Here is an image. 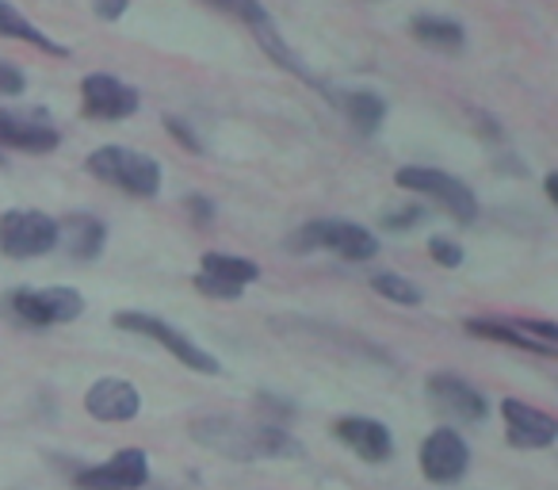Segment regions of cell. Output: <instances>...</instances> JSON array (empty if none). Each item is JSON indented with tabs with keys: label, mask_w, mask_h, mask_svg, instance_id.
I'll use <instances>...</instances> for the list:
<instances>
[{
	"label": "cell",
	"mask_w": 558,
	"mask_h": 490,
	"mask_svg": "<svg viewBox=\"0 0 558 490\" xmlns=\"http://www.w3.org/2000/svg\"><path fill=\"white\" fill-rule=\"evenodd\" d=\"M149 479V459L142 449H123L100 467L77 475V490H138Z\"/></svg>",
	"instance_id": "ba28073f"
},
{
	"label": "cell",
	"mask_w": 558,
	"mask_h": 490,
	"mask_svg": "<svg viewBox=\"0 0 558 490\" xmlns=\"http://www.w3.org/2000/svg\"><path fill=\"white\" fill-rule=\"evenodd\" d=\"M291 250H333L344 261H372L379 253V241L372 230L356 223H333V218H322V223L303 226L299 234H291Z\"/></svg>",
	"instance_id": "3957f363"
},
{
	"label": "cell",
	"mask_w": 558,
	"mask_h": 490,
	"mask_svg": "<svg viewBox=\"0 0 558 490\" xmlns=\"http://www.w3.org/2000/svg\"><path fill=\"white\" fill-rule=\"evenodd\" d=\"M169 131H172V134H177V139H180V142H184V146H187V150H195V154H203V142H199V139H195V134H192V131H187V127H184V123H180V119H169Z\"/></svg>",
	"instance_id": "f1b7e54d"
},
{
	"label": "cell",
	"mask_w": 558,
	"mask_h": 490,
	"mask_svg": "<svg viewBox=\"0 0 558 490\" xmlns=\"http://www.w3.org/2000/svg\"><path fill=\"white\" fill-rule=\"evenodd\" d=\"M126 4H131V0H96L93 4V12L100 20H119L126 12Z\"/></svg>",
	"instance_id": "83f0119b"
},
{
	"label": "cell",
	"mask_w": 558,
	"mask_h": 490,
	"mask_svg": "<svg viewBox=\"0 0 558 490\" xmlns=\"http://www.w3.org/2000/svg\"><path fill=\"white\" fill-rule=\"evenodd\" d=\"M466 334H474V337H486V342H505V345H517V349H527V352H550V345L532 342V337H524V334H520V330L505 326V322L471 319V322H466Z\"/></svg>",
	"instance_id": "ffe728a7"
},
{
	"label": "cell",
	"mask_w": 558,
	"mask_h": 490,
	"mask_svg": "<svg viewBox=\"0 0 558 490\" xmlns=\"http://www.w3.org/2000/svg\"><path fill=\"white\" fill-rule=\"evenodd\" d=\"M12 314L32 326H58L85 314V296L73 288H43V291H16L9 299Z\"/></svg>",
	"instance_id": "52a82bcc"
},
{
	"label": "cell",
	"mask_w": 558,
	"mask_h": 490,
	"mask_svg": "<svg viewBox=\"0 0 558 490\" xmlns=\"http://www.w3.org/2000/svg\"><path fill=\"white\" fill-rule=\"evenodd\" d=\"M344 111H349V119L360 131H379L383 116H387V104L375 93H349L344 96Z\"/></svg>",
	"instance_id": "44dd1931"
},
{
	"label": "cell",
	"mask_w": 558,
	"mask_h": 490,
	"mask_svg": "<svg viewBox=\"0 0 558 490\" xmlns=\"http://www.w3.org/2000/svg\"><path fill=\"white\" fill-rule=\"evenodd\" d=\"M466 444L456 429H436L425 444H421V471L433 482H459L466 471Z\"/></svg>",
	"instance_id": "30bf717a"
},
{
	"label": "cell",
	"mask_w": 558,
	"mask_h": 490,
	"mask_svg": "<svg viewBox=\"0 0 558 490\" xmlns=\"http://www.w3.org/2000/svg\"><path fill=\"white\" fill-rule=\"evenodd\" d=\"M547 195L550 200H558V177H547Z\"/></svg>",
	"instance_id": "1f68e13d"
},
{
	"label": "cell",
	"mask_w": 558,
	"mask_h": 490,
	"mask_svg": "<svg viewBox=\"0 0 558 490\" xmlns=\"http://www.w3.org/2000/svg\"><path fill=\"white\" fill-rule=\"evenodd\" d=\"M520 330H527V334L543 337V345H550L558 337V330L550 326V322H532V319H527V322H520Z\"/></svg>",
	"instance_id": "f546056e"
},
{
	"label": "cell",
	"mask_w": 558,
	"mask_h": 490,
	"mask_svg": "<svg viewBox=\"0 0 558 490\" xmlns=\"http://www.w3.org/2000/svg\"><path fill=\"white\" fill-rule=\"evenodd\" d=\"M85 410L96 421H131L142 410V395L138 387H131L126 380H100L88 387L85 395Z\"/></svg>",
	"instance_id": "4fadbf2b"
},
{
	"label": "cell",
	"mask_w": 558,
	"mask_h": 490,
	"mask_svg": "<svg viewBox=\"0 0 558 490\" xmlns=\"http://www.w3.org/2000/svg\"><path fill=\"white\" fill-rule=\"evenodd\" d=\"M81 100H85V116L93 119H126L138 111V93L111 73H88L81 85Z\"/></svg>",
	"instance_id": "9c48e42d"
},
{
	"label": "cell",
	"mask_w": 558,
	"mask_h": 490,
	"mask_svg": "<svg viewBox=\"0 0 558 490\" xmlns=\"http://www.w3.org/2000/svg\"><path fill=\"white\" fill-rule=\"evenodd\" d=\"M104 238H108L104 223L96 215H85V211H77V215H65L62 223H58V241H62L65 250H70V258H77V261L100 258Z\"/></svg>",
	"instance_id": "2e32d148"
},
{
	"label": "cell",
	"mask_w": 558,
	"mask_h": 490,
	"mask_svg": "<svg viewBox=\"0 0 558 490\" xmlns=\"http://www.w3.org/2000/svg\"><path fill=\"white\" fill-rule=\"evenodd\" d=\"M24 93V73L16 65L0 62V96H20Z\"/></svg>",
	"instance_id": "484cf974"
},
{
	"label": "cell",
	"mask_w": 558,
	"mask_h": 490,
	"mask_svg": "<svg viewBox=\"0 0 558 490\" xmlns=\"http://www.w3.org/2000/svg\"><path fill=\"white\" fill-rule=\"evenodd\" d=\"M395 180L402 188H410V192L433 195V200L444 203L459 223H474V218H478V200H474V192L459 177H451V172L425 169V165H405V169H398Z\"/></svg>",
	"instance_id": "5b68a950"
},
{
	"label": "cell",
	"mask_w": 558,
	"mask_h": 490,
	"mask_svg": "<svg viewBox=\"0 0 558 490\" xmlns=\"http://www.w3.org/2000/svg\"><path fill=\"white\" fill-rule=\"evenodd\" d=\"M116 326L119 330H131V334L149 337V342H157V345H165V349H169L172 357L180 360V364L192 368V372H203V375H218V372H222V368H218V360L210 357V352H203L199 345L192 342V337H184L180 330H172L169 322L154 319V314L123 311V314H116Z\"/></svg>",
	"instance_id": "277c9868"
},
{
	"label": "cell",
	"mask_w": 558,
	"mask_h": 490,
	"mask_svg": "<svg viewBox=\"0 0 558 490\" xmlns=\"http://www.w3.org/2000/svg\"><path fill=\"white\" fill-rule=\"evenodd\" d=\"M372 288L379 291V296H387V299H395V303H402V307H417L421 303V291L413 288L405 276H395V273H375L372 276Z\"/></svg>",
	"instance_id": "7402d4cb"
},
{
	"label": "cell",
	"mask_w": 558,
	"mask_h": 490,
	"mask_svg": "<svg viewBox=\"0 0 558 490\" xmlns=\"http://www.w3.org/2000/svg\"><path fill=\"white\" fill-rule=\"evenodd\" d=\"M192 441L203 449L222 452L230 459H271V456H299V444L291 441L288 429L253 426L241 418H199L192 426Z\"/></svg>",
	"instance_id": "6da1fadb"
},
{
	"label": "cell",
	"mask_w": 558,
	"mask_h": 490,
	"mask_svg": "<svg viewBox=\"0 0 558 490\" xmlns=\"http://www.w3.org/2000/svg\"><path fill=\"white\" fill-rule=\"evenodd\" d=\"M0 35H4V39H24V43H32V47L50 50V55H65L58 43H50L32 20H24L12 4H4V0H0Z\"/></svg>",
	"instance_id": "e0dca14e"
},
{
	"label": "cell",
	"mask_w": 558,
	"mask_h": 490,
	"mask_svg": "<svg viewBox=\"0 0 558 490\" xmlns=\"http://www.w3.org/2000/svg\"><path fill=\"white\" fill-rule=\"evenodd\" d=\"M203 273L245 288V284H253L256 276H260V268H256L253 261H245V258H230V253H207V258H203Z\"/></svg>",
	"instance_id": "ac0fdd59"
},
{
	"label": "cell",
	"mask_w": 558,
	"mask_h": 490,
	"mask_svg": "<svg viewBox=\"0 0 558 490\" xmlns=\"http://www.w3.org/2000/svg\"><path fill=\"white\" fill-rule=\"evenodd\" d=\"M0 146L47 154V150L58 146V131L39 111H0Z\"/></svg>",
	"instance_id": "8fae6325"
},
{
	"label": "cell",
	"mask_w": 558,
	"mask_h": 490,
	"mask_svg": "<svg viewBox=\"0 0 558 490\" xmlns=\"http://www.w3.org/2000/svg\"><path fill=\"white\" fill-rule=\"evenodd\" d=\"M187 211H195L199 223H210V215H215V207L207 200H199V195H187Z\"/></svg>",
	"instance_id": "4dcf8cb0"
},
{
	"label": "cell",
	"mask_w": 558,
	"mask_h": 490,
	"mask_svg": "<svg viewBox=\"0 0 558 490\" xmlns=\"http://www.w3.org/2000/svg\"><path fill=\"white\" fill-rule=\"evenodd\" d=\"M195 288H199L203 296H215V299H241V291H245V288H238V284H226V280L207 276V273L195 276Z\"/></svg>",
	"instance_id": "d4e9b609"
},
{
	"label": "cell",
	"mask_w": 558,
	"mask_h": 490,
	"mask_svg": "<svg viewBox=\"0 0 558 490\" xmlns=\"http://www.w3.org/2000/svg\"><path fill=\"white\" fill-rule=\"evenodd\" d=\"M85 169L93 177L108 180V184L123 188L131 195H154L161 188V169L149 154H138V150L126 146H100L88 154Z\"/></svg>",
	"instance_id": "7a4b0ae2"
},
{
	"label": "cell",
	"mask_w": 558,
	"mask_h": 490,
	"mask_svg": "<svg viewBox=\"0 0 558 490\" xmlns=\"http://www.w3.org/2000/svg\"><path fill=\"white\" fill-rule=\"evenodd\" d=\"M501 418L509 429V441L517 449H547L558 437V421L550 414L535 410V406L520 403V398H505L501 403Z\"/></svg>",
	"instance_id": "7c38bea8"
},
{
	"label": "cell",
	"mask_w": 558,
	"mask_h": 490,
	"mask_svg": "<svg viewBox=\"0 0 558 490\" xmlns=\"http://www.w3.org/2000/svg\"><path fill=\"white\" fill-rule=\"evenodd\" d=\"M207 4L210 9H222V12H230V16L245 20L248 27H256V24L268 20V12L260 9V0H207Z\"/></svg>",
	"instance_id": "603a6c76"
},
{
	"label": "cell",
	"mask_w": 558,
	"mask_h": 490,
	"mask_svg": "<svg viewBox=\"0 0 558 490\" xmlns=\"http://www.w3.org/2000/svg\"><path fill=\"white\" fill-rule=\"evenodd\" d=\"M58 246V223L43 211H9L0 218V250L16 261L43 258Z\"/></svg>",
	"instance_id": "8992f818"
},
{
	"label": "cell",
	"mask_w": 558,
	"mask_h": 490,
	"mask_svg": "<svg viewBox=\"0 0 558 490\" xmlns=\"http://www.w3.org/2000/svg\"><path fill=\"white\" fill-rule=\"evenodd\" d=\"M333 437L349 444L367 464H383V459H390V452H395V441H390L387 426L372 418H341L333 426Z\"/></svg>",
	"instance_id": "9a60e30c"
},
{
	"label": "cell",
	"mask_w": 558,
	"mask_h": 490,
	"mask_svg": "<svg viewBox=\"0 0 558 490\" xmlns=\"http://www.w3.org/2000/svg\"><path fill=\"white\" fill-rule=\"evenodd\" d=\"M413 35H417L425 47H436V50H459L463 47V27L451 24V20L421 16V20H413Z\"/></svg>",
	"instance_id": "d6986e66"
},
{
	"label": "cell",
	"mask_w": 558,
	"mask_h": 490,
	"mask_svg": "<svg viewBox=\"0 0 558 490\" xmlns=\"http://www.w3.org/2000/svg\"><path fill=\"white\" fill-rule=\"evenodd\" d=\"M421 218H425V207H405V211H395V215H387L383 223H387L390 230H402V226H417Z\"/></svg>",
	"instance_id": "4316f807"
},
{
	"label": "cell",
	"mask_w": 558,
	"mask_h": 490,
	"mask_svg": "<svg viewBox=\"0 0 558 490\" xmlns=\"http://www.w3.org/2000/svg\"><path fill=\"white\" fill-rule=\"evenodd\" d=\"M428 398L433 406H440L444 414L459 421H482L486 418V398L471 387V383L456 380V375H428Z\"/></svg>",
	"instance_id": "5bb4252c"
},
{
	"label": "cell",
	"mask_w": 558,
	"mask_h": 490,
	"mask_svg": "<svg viewBox=\"0 0 558 490\" xmlns=\"http://www.w3.org/2000/svg\"><path fill=\"white\" fill-rule=\"evenodd\" d=\"M428 253H433V261H436V265H444V268H459V265H463V250H459L456 241H448V238H433V241H428Z\"/></svg>",
	"instance_id": "cb8c5ba5"
}]
</instances>
